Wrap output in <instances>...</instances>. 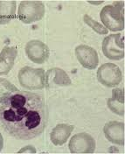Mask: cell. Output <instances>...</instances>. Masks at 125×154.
Returning <instances> with one entry per match:
<instances>
[{
    "label": "cell",
    "instance_id": "1",
    "mask_svg": "<svg viewBox=\"0 0 125 154\" xmlns=\"http://www.w3.org/2000/svg\"><path fill=\"white\" fill-rule=\"evenodd\" d=\"M46 125V103L39 94L19 91L0 107V126L12 137L24 141L36 138Z\"/></svg>",
    "mask_w": 125,
    "mask_h": 154
},
{
    "label": "cell",
    "instance_id": "2",
    "mask_svg": "<svg viewBox=\"0 0 125 154\" xmlns=\"http://www.w3.org/2000/svg\"><path fill=\"white\" fill-rule=\"evenodd\" d=\"M124 3L115 2L105 5L100 12V19L106 28L112 32L124 29Z\"/></svg>",
    "mask_w": 125,
    "mask_h": 154
},
{
    "label": "cell",
    "instance_id": "3",
    "mask_svg": "<svg viewBox=\"0 0 125 154\" xmlns=\"http://www.w3.org/2000/svg\"><path fill=\"white\" fill-rule=\"evenodd\" d=\"M18 80L21 86L31 91L46 88L45 70L40 67L34 68L28 66L22 67L19 71Z\"/></svg>",
    "mask_w": 125,
    "mask_h": 154
},
{
    "label": "cell",
    "instance_id": "4",
    "mask_svg": "<svg viewBox=\"0 0 125 154\" xmlns=\"http://www.w3.org/2000/svg\"><path fill=\"white\" fill-rule=\"evenodd\" d=\"M45 16V5L41 1H22L18 11L19 19L24 24L38 22Z\"/></svg>",
    "mask_w": 125,
    "mask_h": 154
},
{
    "label": "cell",
    "instance_id": "5",
    "mask_svg": "<svg viewBox=\"0 0 125 154\" xmlns=\"http://www.w3.org/2000/svg\"><path fill=\"white\" fill-rule=\"evenodd\" d=\"M102 53L112 60H120L124 58V38L122 34H110L103 38Z\"/></svg>",
    "mask_w": 125,
    "mask_h": 154
},
{
    "label": "cell",
    "instance_id": "6",
    "mask_svg": "<svg viewBox=\"0 0 125 154\" xmlns=\"http://www.w3.org/2000/svg\"><path fill=\"white\" fill-rule=\"evenodd\" d=\"M98 82L107 88H114L123 80V73L120 67L111 62L102 64L96 72Z\"/></svg>",
    "mask_w": 125,
    "mask_h": 154
},
{
    "label": "cell",
    "instance_id": "7",
    "mask_svg": "<svg viewBox=\"0 0 125 154\" xmlns=\"http://www.w3.org/2000/svg\"><path fill=\"white\" fill-rule=\"evenodd\" d=\"M96 147L95 138L86 132H80L73 136L68 144L71 153H93Z\"/></svg>",
    "mask_w": 125,
    "mask_h": 154
},
{
    "label": "cell",
    "instance_id": "8",
    "mask_svg": "<svg viewBox=\"0 0 125 154\" xmlns=\"http://www.w3.org/2000/svg\"><path fill=\"white\" fill-rule=\"evenodd\" d=\"M26 54L31 61L36 64H43L50 56V50L47 44L38 39H32L26 44Z\"/></svg>",
    "mask_w": 125,
    "mask_h": 154
},
{
    "label": "cell",
    "instance_id": "9",
    "mask_svg": "<svg viewBox=\"0 0 125 154\" xmlns=\"http://www.w3.org/2000/svg\"><path fill=\"white\" fill-rule=\"evenodd\" d=\"M75 54L79 63L84 68L94 70L98 67L99 56L94 48L87 45H79L75 48Z\"/></svg>",
    "mask_w": 125,
    "mask_h": 154
},
{
    "label": "cell",
    "instance_id": "10",
    "mask_svg": "<svg viewBox=\"0 0 125 154\" xmlns=\"http://www.w3.org/2000/svg\"><path fill=\"white\" fill-rule=\"evenodd\" d=\"M46 88H52L55 87H67L72 84V81L67 73L59 68L53 67L45 74Z\"/></svg>",
    "mask_w": 125,
    "mask_h": 154
},
{
    "label": "cell",
    "instance_id": "11",
    "mask_svg": "<svg viewBox=\"0 0 125 154\" xmlns=\"http://www.w3.org/2000/svg\"><path fill=\"white\" fill-rule=\"evenodd\" d=\"M103 134L107 140L117 145H124V124L111 121L103 126Z\"/></svg>",
    "mask_w": 125,
    "mask_h": 154
},
{
    "label": "cell",
    "instance_id": "12",
    "mask_svg": "<svg viewBox=\"0 0 125 154\" xmlns=\"http://www.w3.org/2000/svg\"><path fill=\"white\" fill-rule=\"evenodd\" d=\"M18 56V50L14 47L5 46L0 53V76L6 75L12 69Z\"/></svg>",
    "mask_w": 125,
    "mask_h": 154
},
{
    "label": "cell",
    "instance_id": "13",
    "mask_svg": "<svg viewBox=\"0 0 125 154\" xmlns=\"http://www.w3.org/2000/svg\"><path fill=\"white\" fill-rule=\"evenodd\" d=\"M75 129L74 125L68 124H59L51 131L50 139L54 145H62L66 144L70 135Z\"/></svg>",
    "mask_w": 125,
    "mask_h": 154
},
{
    "label": "cell",
    "instance_id": "14",
    "mask_svg": "<svg viewBox=\"0 0 125 154\" xmlns=\"http://www.w3.org/2000/svg\"><path fill=\"white\" fill-rule=\"evenodd\" d=\"M108 108L116 115L124 116V91L123 88H116L112 90V96L107 103Z\"/></svg>",
    "mask_w": 125,
    "mask_h": 154
},
{
    "label": "cell",
    "instance_id": "15",
    "mask_svg": "<svg viewBox=\"0 0 125 154\" xmlns=\"http://www.w3.org/2000/svg\"><path fill=\"white\" fill-rule=\"evenodd\" d=\"M16 7L15 1H0V25H7L15 19Z\"/></svg>",
    "mask_w": 125,
    "mask_h": 154
},
{
    "label": "cell",
    "instance_id": "16",
    "mask_svg": "<svg viewBox=\"0 0 125 154\" xmlns=\"http://www.w3.org/2000/svg\"><path fill=\"white\" fill-rule=\"evenodd\" d=\"M20 91L10 81L5 78H0V103L2 104L10 96Z\"/></svg>",
    "mask_w": 125,
    "mask_h": 154
},
{
    "label": "cell",
    "instance_id": "17",
    "mask_svg": "<svg viewBox=\"0 0 125 154\" xmlns=\"http://www.w3.org/2000/svg\"><path fill=\"white\" fill-rule=\"evenodd\" d=\"M83 21H84V23H86L88 26H90L91 28L93 29L96 32L101 34V35H106L108 32V29L106 28L103 25H102L99 22L96 21L95 19H93V18H91L87 14H85L83 16Z\"/></svg>",
    "mask_w": 125,
    "mask_h": 154
},
{
    "label": "cell",
    "instance_id": "18",
    "mask_svg": "<svg viewBox=\"0 0 125 154\" xmlns=\"http://www.w3.org/2000/svg\"><path fill=\"white\" fill-rule=\"evenodd\" d=\"M18 152L19 153H36L37 150L32 145H26V146L21 148Z\"/></svg>",
    "mask_w": 125,
    "mask_h": 154
},
{
    "label": "cell",
    "instance_id": "19",
    "mask_svg": "<svg viewBox=\"0 0 125 154\" xmlns=\"http://www.w3.org/2000/svg\"><path fill=\"white\" fill-rule=\"evenodd\" d=\"M3 148H4V138H3L2 134L0 133V152H2Z\"/></svg>",
    "mask_w": 125,
    "mask_h": 154
}]
</instances>
